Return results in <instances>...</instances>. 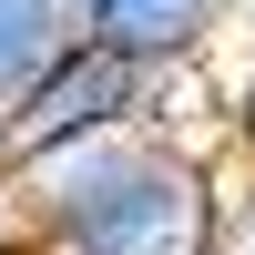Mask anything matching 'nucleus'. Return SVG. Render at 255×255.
<instances>
[{"label":"nucleus","mask_w":255,"mask_h":255,"mask_svg":"<svg viewBox=\"0 0 255 255\" xmlns=\"http://www.w3.org/2000/svg\"><path fill=\"white\" fill-rule=\"evenodd\" d=\"M31 255H215V163L163 133H92L10 163Z\"/></svg>","instance_id":"obj_1"},{"label":"nucleus","mask_w":255,"mask_h":255,"mask_svg":"<svg viewBox=\"0 0 255 255\" xmlns=\"http://www.w3.org/2000/svg\"><path fill=\"white\" fill-rule=\"evenodd\" d=\"M143 102H153V82H143L133 61L72 41V51H61L51 72L10 102V113H0V174L31 163V153H61V143H92V133H133Z\"/></svg>","instance_id":"obj_2"},{"label":"nucleus","mask_w":255,"mask_h":255,"mask_svg":"<svg viewBox=\"0 0 255 255\" xmlns=\"http://www.w3.org/2000/svg\"><path fill=\"white\" fill-rule=\"evenodd\" d=\"M235 20H245L235 0H82V41L113 51V61H133L143 82L225 61V31Z\"/></svg>","instance_id":"obj_3"},{"label":"nucleus","mask_w":255,"mask_h":255,"mask_svg":"<svg viewBox=\"0 0 255 255\" xmlns=\"http://www.w3.org/2000/svg\"><path fill=\"white\" fill-rule=\"evenodd\" d=\"M82 41V0H0V113Z\"/></svg>","instance_id":"obj_4"},{"label":"nucleus","mask_w":255,"mask_h":255,"mask_svg":"<svg viewBox=\"0 0 255 255\" xmlns=\"http://www.w3.org/2000/svg\"><path fill=\"white\" fill-rule=\"evenodd\" d=\"M215 255H255V143L215 153Z\"/></svg>","instance_id":"obj_5"},{"label":"nucleus","mask_w":255,"mask_h":255,"mask_svg":"<svg viewBox=\"0 0 255 255\" xmlns=\"http://www.w3.org/2000/svg\"><path fill=\"white\" fill-rule=\"evenodd\" d=\"M0 255H31V235H20V204H10V174H0Z\"/></svg>","instance_id":"obj_6"},{"label":"nucleus","mask_w":255,"mask_h":255,"mask_svg":"<svg viewBox=\"0 0 255 255\" xmlns=\"http://www.w3.org/2000/svg\"><path fill=\"white\" fill-rule=\"evenodd\" d=\"M235 10H255V0H235Z\"/></svg>","instance_id":"obj_7"}]
</instances>
